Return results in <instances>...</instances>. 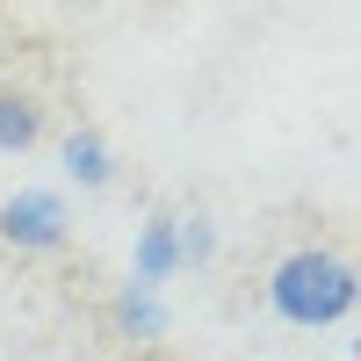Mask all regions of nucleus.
<instances>
[{"label": "nucleus", "instance_id": "obj_1", "mask_svg": "<svg viewBox=\"0 0 361 361\" xmlns=\"http://www.w3.org/2000/svg\"><path fill=\"white\" fill-rule=\"evenodd\" d=\"M354 267L340 253H325V246H304V253H289L275 275H267V304H275L282 325H304V333H318V325H340L354 311Z\"/></svg>", "mask_w": 361, "mask_h": 361}, {"label": "nucleus", "instance_id": "obj_2", "mask_svg": "<svg viewBox=\"0 0 361 361\" xmlns=\"http://www.w3.org/2000/svg\"><path fill=\"white\" fill-rule=\"evenodd\" d=\"M0 238H8L15 253H58L73 238V217H66V195L51 188H22L0 202Z\"/></svg>", "mask_w": 361, "mask_h": 361}, {"label": "nucleus", "instance_id": "obj_3", "mask_svg": "<svg viewBox=\"0 0 361 361\" xmlns=\"http://www.w3.org/2000/svg\"><path fill=\"white\" fill-rule=\"evenodd\" d=\"M180 275V238H173V217H152L137 224V253H130V282L137 289H159Z\"/></svg>", "mask_w": 361, "mask_h": 361}, {"label": "nucleus", "instance_id": "obj_4", "mask_svg": "<svg viewBox=\"0 0 361 361\" xmlns=\"http://www.w3.org/2000/svg\"><path fill=\"white\" fill-rule=\"evenodd\" d=\"M58 159H66V180H80V188H109L116 180V159H109L102 130H73L66 145H58Z\"/></svg>", "mask_w": 361, "mask_h": 361}, {"label": "nucleus", "instance_id": "obj_5", "mask_svg": "<svg viewBox=\"0 0 361 361\" xmlns=\"http://www.w3.org/2000/svg\"><path fill=\"white\" fill-rule=\"evenodd\" d=\"M109 325H116L123 340H159V333H166V304H159V289H137V282H130V289L109 304Z\"/></svg>", "mask_w": 361, "mask_h": 361}, {"label": "nucleus", "instance_id": "obj_6", "mask_svg": "<svg viewBox=\"0 0 361 361\" xmlns=\"http://www.w3.org/2000/svg\"><path fill=\"white\" fill-rule=\"evenodd\" d=\"M44 137V109L22 87H0V152H37Z\"/></svg>", "mask_w": 361, "mask_h": 361}, {"label": "nucleus", "instance_id": "obj_7", "mask_svg": "<svg viewBox=\"0 0 361 361\" xmlns=\"http://www.w3.org/2000/svg\"><path fill=\"white\" fill-rule=\"evenodd\" d=\"M173 238H180V267H202L217 253V224L209 217H173Z\"/></svg>", "mask_w": 361, "mask_h": 361}]
</instances>
